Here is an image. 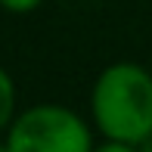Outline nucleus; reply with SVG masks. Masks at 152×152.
Segmentation results:
<instances>
[{
  "label": "nucleus",
  "instance_id": "nucleus-1",
  "mask_svg": "<svg viewBox=\"0 0 152 152\" xmlns=\"http://www.w3.org/2000/svg\"><path fill=\"white\" fill-rule=\"evenodd\" d=\"M90 118L106 140L140 146L152 137V72L140 62H112L90 90Z\"/></svg>",
  "mask_w": 152,
  "mask_h": 152
},
{
  "label": "nucleus",
  "instance_id": "nucleus-7",
  "mask_svg": "<svg viewBox=\"0 0 152 152\" xmlns=\"http://www.w3.org/2000/svg\"><path fill=\"white\" fill-rule=\"evenodd\" d=\"M0 152H10V146H6V140H0Z\"/></svg>",
  "mask_w": 152,
  "mask_h": 152
},
{
  "label": "nucleus",
  "instance_id": "nucleus-3",
  "mask_svg": "<svg viewBox=\"0 0 152 152\" xmlns=\"http://www.w3.org/2000/svg\"><path fill=\"white\" fill-rule=\"evenodd\" d=\"M19 93H16V81L12 75L0 65V134H6V127L12 124V118L19 115Z\"/></svg>",
  "mask_w": 152,
  "mask_h": 152
},
{
  "label": "nucleus",
  "instance_id": "nucleus-6",
  "mask_svg": "<svg viewBox=\"0 0 152 152\" xmlns=\"http://www.w3.org/2000/svg\"><path fill=\"white\" fill-rule=\"evenodd\" d=\"M140 152H152V137H146V140L140 143Z\"/></svg>",
  "mask_w": 152,
  "mask_h": 152
},
{
  "label": "nucleus",
  "instance_id": "nucleus-4",
  "mask_svg": "<svg viewBox=\"0 0 152 152\" xmlns=\"http://www.w3.org/2000/svg\"><path fill=\"white\" fill-rule=\"evenodd\" d=\"M93 152H140V146H134V143H121V140H106V137H102V143H96Z\"/></svg>",
  "mask_w": 152,
  "mask_h": 152
},
{
  "label": "nucleus",
  "instance_id": "nucleus-2",
  "mask_svg": "<svg viewBox=\"0 0 152 152\" xmlns=\"http://www.w3.org/2000/svg\"><path fill=\"white\" fill-rule=\"evenodd\" d=\"M10 152H93V130L75 109L40 102L22 109L3 134Z\"/></svg>",
  "mask_w": 152,
  "mask_h": 152
},
{
  "label": "nucleus",
  "instance_id": "nucleus-5",
  "mask_svg": "<svg viewBox=\"0 0 152 152\" xmlns=\"http://www.w3.org/2000/svg\"><path fill=\"white\" fill-rule=\"evenodd\" d=\"M40 3H44V0H0V6L10 10V12H31V10H37Z\"/></svg>",
  "mask_w": 152,
  "mask_h": 152
}]
</instances>
